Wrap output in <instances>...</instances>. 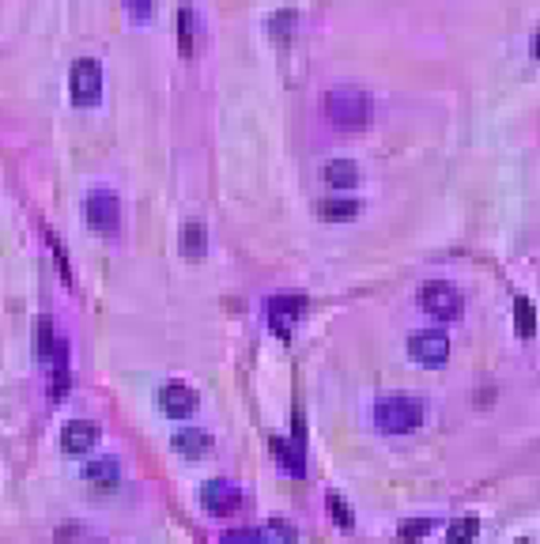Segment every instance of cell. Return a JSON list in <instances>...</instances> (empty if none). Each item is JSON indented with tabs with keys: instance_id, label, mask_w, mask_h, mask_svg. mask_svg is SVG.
I'll return each mask as SVG.
<instances>
[{
	"instance_id": "6da1fadb",
	"label": "cell",
	"mask_w": 540,
	"mask_h": 544,
	"mask_svg": "<svg viewBox=\"0 0 540 544\" xmlns=\"http://www.w3.org/2000/svg\"><path fill=\"white\" fill-rule=\"evenodd\" d=\"M374 424L385 435H413L423 427V401L416 394H385L374 405Z\"/></svg>"
},
{
	"instance_id": "7a4b0ae2",
	"label": "cell",
	"mask_w": 540,
	"mask_h": 544,
	"mask_svg": "<svg viewBox=\"0 0 540 544\" xmlns=\"http://www.w3.org/2000/svg\"><path fill=\"white\" fill-rule=\"evenodd\" d=\"M325 118L337 125V128H348V133H359V128H367V118H371V102L363 91L355 87H332L325 91Z\"/></svg>"
},
{
	"instance_id": "3957f363",
	"label": "cell",
	"mask_w": 540,
	"mask_h": 544,
	"mask_svg": "<svg viewBox=\"0 0 540 544\" xmlns=\"http://www.w3.org/2000/svg\"><path fill=\"white\" fill-rule=\"evenodd\" d=\"M84 220L95 235H117L121 231V200L110 190H91L84 200Z\"/></svg>"
},
{
	"instance_id": "277c9868",
	"label": "cell",
	"mask_w": 540,
	"mask_h": 544,
	"mask_svg": "<svg viewBox=\"0 0 540 544\" xmlns=\"http://www.w3.org/2000/svg\"><path fill=\"white\" fill-rule=\"evenodd\" d=\"M420 306L427 310L431 318H439V322H457L465 299H461V292L453 288V283H446V280H427L423 288H420Z\"/></svg>"
},
{
	"instance_id": "5b68a950",
	"label": "cell",
	"mask_w": 540,
	"mask_h": 544,
	"mask_svg": "<svg viewBox=\"0 0 540 544\" xmlns=\"http://www.w3.org/2000/svg\"><path fill=\"white\" fill-rule=\"evenodd\" d=\"M68 95H72L76 107H84V110L95 107V102L102 98V68H98V61L84 57V61L72 65V72H68Z\"/></svg>"
},
{
	"instance_id": "8992f818",
	"label": "cell",
	"mask_w": 540,
	"mask_h": 544,
	"mask_svg": "<svg viewBox=\"0 0 540 544\" xmlns=\"http://www.w3.org/2000/svg\"><path fill=\"white\" fill-rule=\"evenodd\" d=\"M408 355L423 367H443L450 359V336L443 329H416L408 336Z\"/></svg>"
},
{
	"instance_id": "52a82bcc",
	"label": "cell",
	"mask_w": 540,
	"mask_h": 544,
	"mask_svg": "<svg viewBox=\"0 0 540 544\" xmlns=\"http://www.w3.org/2000/svg\"><path fill=\"white\" fill-rule=\"evenodd\" d=\"M306 310H311V299L306 295H272L269 299V329L280 336V341H288L295 322L306 318Z\"/></svg>"
},
{
	"instance_id": "ba28073f",
	"label": "cell",
	"mask_w": 540,
	"mask_h": 544,
	"mask_svg": "<svg viewBox=\"0 0 540 544\" xmlns=\"http://www.w3.org/2000/svg\"><path fill=\"white\" fill-rule=\"evenodd\" d=\"M200 503H204V510L209 514H235L239 507H242V491L230 484V480H209L200 488Z\"/></svg>"
},
{
	"instance_id": "9c48e42d",
	"label": "cell",
	"mask_w": 540,
	"mask_h": 544,
	"mask_svg": "<svg viewBox=\"0 0 540 544\" xmlns=\"http://www.w3.org/2000/svg\"><path fill=\"white\" fill-rule=\"evenodd\" d=\"M159 408L167 412L170 420H186V416H193V412H197V394L189 390V385H182V382H167L159 390Z\"/></svg>"
},
{
	"instance_id": "30bf717a",
	"label": "cell",
	"mask_w": 540,
	"mask_h": 544,
	"mask_svg": "<svg viewBox=\"0 0 540 544\" xmlns=\"http://www.w3.org/2000/svg\"><path fill=\"white\" fill-rule=\"evenodd\" d=\"M95 443H98V427L91 420H68L65 431H61V450L72 454V457L91 454Z\"/></svg>"
},
{
	"instance_id": "8fae6325",
	"label": "cell",
	"mask_w": 540,
	"mask_h": 544,
	"mask_svg": "<svg viewBox=\"0 0 540 544\" xmlns=\"http://www.w3.org/2000/svg\"><path fill=\"white\" fill-rule=\"evenodd\" d=\"M49 397L54 401H65L68 397V385H72V367H68V341L61 336L57 341V348H54V355H49Z\"/></svg>"
},
{
	"instance_id": "7c38bea8",
	"label": "cell",
	"mask_w": 540,
	"mask_h": 544,
	"mask_svg": "<svg viewBox=\"0 0 540 544\" xmlns=\"http://www.w3.org/2000/svg\"><path fill=\"white\" fill-rule=\"evenodd\" d=\"M170 446L182 457H209L212 454V435L200 431V427H182V431H174Z\"/></svg>"
},
{
	"instance_id": "4fadbf2b",
	"label": "cell",
	"mask_w": 540,
	"mask_h": 544,
	"mask_svg": "<svg viewBox=\"0 0 540 544\" xmlns=\"http://www.w3.org/2000/svg\"><path fill=\"white\" fill-rule=\"evenodd\" d=\"M321 181L329 190H352V186H359V167L352 159H332V163H325Z\"/></svg>"
},
{
	"instance_id": "5bb4252c",
	"label": "cell",
	"mask_w": 540,
	"mask_h": 544,
	"mask_svg": "<svg viewBox=\"0 0 540 544\" xmlns=\"http://www.w3.org/2000/svg\"><path fill=\"white\" fill-rule=\"evenodd\" d=\"M272 454H276V465L291 477H306V461H302V446L299 443H284V438H272Z\"/></svg>"
},
{
	"instance_id": "9a60e30c",
	"label": "cell",
	"mask_w": 540,
	"mask_h": 544,
	"mask_svg": "<svg viewBox=\"0 0 540 544\" xmlns=\"http://www.w3.org/2000/svg\"><path fill=\"white\" fill-rule=\"evenodd\" d=\"M84 477H87L95 488H102V491H114L117 480H121V469H117V461H114V457H95V461H87Z\"/></svg>"
},
{
	"instance_id": "2e32d148",
	"label": "cell",
	"mask_w": 540,
	"mask_h": 544,
	"mask_svg": "<svg viewBox=\"0 0 540 544\" xmlns=\"http://www.w3.org/2000/svg\"><path fill=\"white\" fill-rule=\"evenodd\" d=\"M193 49H197V15L186 5V8H178V54L193 57Z\"/></svg>"
},
{
	"instance_id": "e0dca14e",
	"label": "cell",
	"mask_w": 540,
	"mask_h": 544,
	"mask_svg": "<svg viewBox=\"0 0 540 544\" xmlns=\"http://www.w3.org/2000/svg\"><path fill=\"white\" fill-rule=\"evenodd\" d=\"M318 212L325 223H348L359 216V200H341V197H329L318 204Z\"/></svg>"
},
{
	"instance_id": "ac0fdd59",
	"label": "cell",
	"mask_w": 540,
	"mask_h": 544,
	"mask_svg": "<svg viewBox=\"0 0 540 544\" xmlns=\"http://www.w3.org/2000/svg\"><path fill=\"white\" fill-rule=\"evenodd\" d=\"M204 250H209V231H204V223H186L182 227V253L189 262H200Z\"/></svg>"
},
{
	"instance_id": "d6986e66",
	"label": "cell",
	"mask_w": 540,
	"mask_h": 544,
	"mask_svg": "<svg viewBox=\"0 0 540 544\" xmlns=\"http://www.w3.org/2000/svg\"><path fill=\"white\" fill-rule=\"evenodd\" d=\"M57 329H54V318H38V325H35V355L42 359V363H49V355H54V348H57Z\"/></svg>"
},
{
	"instance_id": "ffe728a7",
	"label": "cell",
	"mask_w": 540,
	"mask_h": 544,
	"mask_svg": "<svg viewBox=\"0 0 540 544\" xmlns=\"http://www.w3.org/2000/svg\"><path fill=\"white\" fill-rule=\"evenodd\" d=\"M476 537H480V518L476 514L457 518V522H450V529H446V544H473Z\"/></svg>"
},
{
	"instance_id": "44dd1931",
	"label": "cell",
	"mask_w": 540,
	"mask_h": 544,
	"mask_svg": "<svg viewBox=\"0 0 540 544\" xmlns=\"http://www.w3.org/2000/svg\"><path fill=\"white\" fill-rule=\"evenodd\" d=\"M514 333H518L522 341L536 336V306H533L529 299H518V303H514Z\"/></svg>"
},
{
	"instance_id": "7402d4cb",
	"label": "cell",
	"mask_w": 540,
	"mask_h": 544,
	"mask_svg": "<svg viewBox=\"0 0 540 544\" xmlns=\"http://www.w3.org/2000/svg\"><path fill=\"white\" fill-rule=\"evenodd\" d=\"M257 533H261V540H265V544H295V540H299L295 526L280 522V518H272V522H269L265 529H257Z\"/></svg>"
},
{
	"instance_id": "603a6c76",
	"label": "cell",
	"mask_w": 540,
	"mask_h": 544,
	"mask_svg": "<svg viewBox=\"0 0 540 544\" xmlns=\"http://www.w3.org/2000/svg\"><path fill=\"white\" fill-rule=\"evenodd\" d=\"M291 31H295V12H291V8L269 15V35H272V42H291Z\"/></svg>"
},
{
	"instance_id": "cb8c5ba5",
	"label": "cell",
	"mask_w": 540,
	"mask_h": 544,
	"mask_svg": "<svg viewBox=\"0 0 540 544\" xmlns=\"http://www.w3.org/2000/svg\"><path fill=\"white\" fill-rule=\"evenodd\" d=\"M431 529H434L431 518H413V522H404V526L397 529V537H401V544H420Z\"/></svg>"
},
{
	"instance_id": "d4e9b609",
	"label": "cell",
	"mask_w": 540,
	"mask_h": 544,
	"mask_svg": "<svg viewBox=\"0 0 540 544\" xmlns=\"http://www.w3.org/2000/svg\"><path fill=\"white\" fill-rule=\"evenodd\" d=\"M329 514H332V522H337L341 529H352L355 526V518H352V507L341 499V496H329Z\"/></svg>"
},
{
	"instance_id": "484cf974",
	"label": "cell",
	"mask_w": 540,
	"mask_h": 544,
	"mask_svg": "<svg viewBox=\"0 0 540 544\" xmlns=\"http://www.w3.org/2000/svg\"><path fill=\"white\" fill-rule=\"evenodd\" d=\"M219 544H265V540H261V533H257V529H227L219 537Z\"/></svg>"
},
{
	"instance_id": "4316f807",
	"label": "cell",
	"mask_w": 540,
	"mask_h": 544,
	"mask_svg": "<svg viewBox=\"0 0 540 544\" xmlns=\"http://www.w3.org/2000/svg\"><path fill=\"white\" fill-rule=\"evenodd\" d=\"M125 5H128V12H133L140 23L151 15V0H125Z\"/></svg>"
},
{
	"instance_id": "83f0119b",
	"label": "cell",
	"mask_w": 540,
	"mask_h": 544,
	"mask_svg": "<svg viewBox=\"0 0 540 544\" xmlns=\"http://www.w3.org/2000/svg\"><path fill=\"white\" fill-rule=\"evenodd\" d=\"M533 61H540V31H536V38H533Z\"/></svg>"
}]
</instances>
